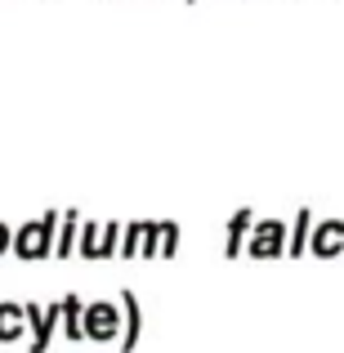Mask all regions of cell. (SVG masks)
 <instances>
[{"mask_svg": "<svg viewBox=\"0 0 344 353\" xmlns=\"http://www.w3.org/2000/svg\"><path fill=\"white\" fill-rule=\"evenodd\" d=\"M112 327H117V309H112V304H90V309H85V331L94 340H108Z\"/></svg>", "mask_w": 344, "mask_h": 353, "instance_id": "cell-2", "label": "cell"}, {"mask_svg": "<svg viewBox=\"0 0 344 353\" xmlns=\"http://www.w3.org/2000/svg\"><path fill=\"white\" fill-rule=\"evenodd\" d=\"M63 313H68V336H81V300H63Z\"/></svg>", "mask_w": 344, "mask_h": 353, "instance_id": "cell-5", "label": "cell"}, {"mask_svg": "<svg viewBox=\"0 0 344 353\" xmlns=\"http://www.w3.org/2000/svg\"><path fill=\"white\" fill-rule=\"evenodd\" d=\"M27 327V313L23 304H0V345H9V340H18Z\"/></svg>", "mask_w": 344, "mask_h": 353, "instance_id": "cell-3", "label": "cell"}, {"mask_svg": "<svg viewBox=\"0 0 344 353\" xmlns=\"http://www.w3.org/2000/svg\"><path fill=\"white\" fill-rule=\"evenodd\" d=\"M9 250L23 255V259H45L54 250V215L36 219V224H23L14 233V241H9Z\"/></svg>", "mask_w": 344, "mask_h": 353, "instance_id": "cell-1", "label": "cell"}, {"mask_svg": "<svg viewBox=\"0 0 344 353\" xmlns=\"http://www.w3.org/2000/svg\"><path fill=\"white\" fill-rule=\"evenodd\" d=\"M9 241H14V233H9V224H0V255L9 250Z\"/></svg>", "mask_w": 344, "mask_h": 353, "instance_id": "cell-6", "label": "cell"}, {"mask_svg": "<svg viewBox=\"0 0 344 353\" xmlns=\"http://www.w3.org/2000/svg\"><path fill=\"white\" fill-rule=\"evenodd\" d=\"M277 237H282V228H277V224H264L255 233V250H277Z\"/></svg>", "mask_w": 344, "mask_h": 353, "instance_id": "cell-4", "label": "cell"}]
</instances>
